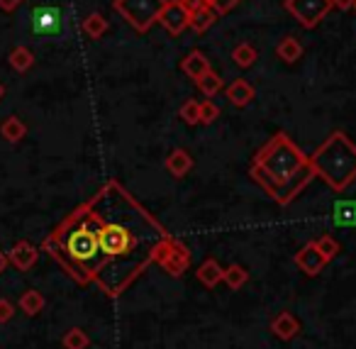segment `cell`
<instances>
[{"label":"cell","instance_id":"obj_1","mask_svg":"<svg viewBox=\"0 0 356 349\" xmlns=\"http://www.w3.org/2000/svg\"><path fill=\"white\" fill-rule=\"evenodd\" d=\"M98 230V247L103 264L95 276V284L118 298L149 264L168 235L154 215H149L118 181H108L88 201Z\"/></svg>","mask_w":356,"mask_h":349},{"label":"cell","instance_id":"obj_2","mask_svg":"<svg viewBox=\"0 0 356 349\" xmlns=\"http://www.w3.org/2000/svg\"><path fill=\"white\" fill-rule=\"evenodd\" d=\"M249 176L266 191L271 201L288 205L315 178V171L310 166V157H305L288 134L278 132L257 152Z\"/></svg>","mask_w":356,"mask_h":349},{"label":"cell","instance_id":"obj_3","mask_svg":"<svg viewBox=\"0 0 356 349\" xmlns=\"http://www.w3.org/2000/svg\"><path fill=\"white\" fill-rule=\"evenodd\" d=\"M42 249L49 251L56 261L66 269V274L79 284L95 281L103 264L98 247V230L95 217L88 203L76 208L54 232L44 240Z\"/></svg>","mask_w":356,"mask_h":349},{"label":"cell","instance_id":"obj_4","mask_svg":"<svg viewBox=\"0 0 356 349\" xmlns=\"http://www.w3.org/2000/svg\"><path fill=\"white\" fill-rule=\"evenodd\" d=\"M310 166L330 188L346 191L356 181V144L344 132L330 134L310 157Z\"/></svg>","mask_w":356,"mask_h":349},{"label":"cell","instance_id":"obj_5","mask_svg":"<svg viewBox=\"0 0 356 349\" xmlns=\"http://www.w3.org/2000/svg\"><path fill=\"white\" fill-rule=\"evenodd\" d=\"M166 3L168 0H115L113 8L137 32H147L154 22H159V15Z\"/></svg>","mask_w":356,"mask_h":349},{"label":"cell","instance_id":"obj_6","mask_svg":"<svg viewBox=\"0 0 356 349\" xmlns=\"http://www.w3.org/2000/svg\"><path fill=\"white\" fill-rule=\"evenodd\" d=\"M283 6L305 30H312V27L320 25V20H325L327 13L334 8L332 0H286Z\"/></svg>","mask_w":356,"mask_h":349},{"label":"cell","instance_id":"obj_7","mask_svg":"<svg viewBox=\"0 0 356 349\" xmlns=\"http://www.w3.org/2000/svg\"><path fill=\"white\" fill-rule=\"evenodd\" d=\"M168 276H184V271L191 266V251L188 247H184L181 242H176L173 237H168L166 245L159 249L156 254V261Z\"/></svg>","mask_w":356,"mask_h":349},{"label":"cell","instance_id":"obj_8","mask_svg":"<svg viewBox=\"0 0 356 349\" xmlns=\"http://www.w3.org/2000/svg\"><path fill=\"white\" fill-rule=\"evenodd\" d=\"M188 20H191L188 10L178 0H168L166 6H163L161 15H159V25H163V30L168 35H181L188 27Z\"/></svg>","mask_w":356,"mask_h":349},{"label":"cell","instance_id":"obj_9","mask_svg":"<svg viewBox=\"0 0 356 349\" xmlns=\"http://www.w3.org/2000/svg\"><path fill=\"white\" fill-rule=\"evenodd\" d=\"M32 30L42 37H54L61 30V13L56 8H37L32 13Z\"/></svg>","mask_w":356,"mask_h":349},{"label":"cell","instance_id":"obj_10","mask_svg":"<svg viewBox=\"0 0 356 349\" xmlns=\"http://www.w3.org/2000/svg\"><path fill=\"white\" fill-rule=\"evenodd\" d=\"M296 264L300 266V271L305 276H317L327 266V259L320 254L315 242H307V245L296 254Z\"/></svg>","mask_w":356,"mask_h":349},{"label":"cell","instance_id":"obj_11","mask_svg":"<svg viewBox=\"0 0 356 349\" xmlns=\"http://www.w3.org/2000/svg\"><path fill=\"white\" fill-rule=\"evenodd\" d=\"M37 256H40V249H37L35 245H30V242H17L15 247H13L10 251H8V261H10L15 269L20 271H30L32 266L37 264Z\"/></svg>","mask_w":356,"mask_h":349},{"label":"cell","instance_id":"obj_12","mask_svg":"<svg viewBox=\"0 0 356 349\" xmlns=\"http://www.w3.org/2000/svg\"><path fill=\"white\" fill-rule=\"evenodd\" d=\"M271 332L276 334L278 339L288 342V339H293L298 332H300V323H298L296 315H293V313L283 310V313H278L276 318L271 320Z\"/></svg>","mask_w":356,"mask_h":349},{"label":"cell","instance_id":"obj_13","mask_svg":"<svg viewBox=\"0 0 356 349\" xmlns=\"http://www.w3.org/2000/svg\"><path fill=\"white\" fill-rule=\"evenodd\" d=\"M163 166H166V171L171 173L173 178H184L186 173L193 169V157H191L186 149H173V152L166 157V164H163Z\"/></svg>","mask_w":356,"mask_h":349},{"label":"cell","instance_id":"obj_14","mask_svg":"<svg viewBox=\"0 0 356 349\" xmlns=\"http://www.w3.org/2000/svg\"><path fill=\"white\" fill-rule=\"evenodd\" d=\"M225 95H227L232 105H237V108H244V105H249L254 100V88L244 79H237V81H232V84L227 86Z\"/></svg>","mask_w":356,"mask_h":349},{"label":"cell","instance_id":"obj_15","mask_svg":"<svg viewBox=\"0 0 356 349\" xmlns=\"http://www.w3.org/2000/svg\"><path fill=\"white\" fill-rule=\"evenodd\" d=\"M222 274H225V269L215 259H205L203 264L198 266V271H195V276H198V281L205 288H215V286L222 281Z\"/></svg>","mask_w":356,"mask_h":349},{"label":"cell","instance_id":"obj_16","mask_svg":"<svg viewBox=\"0 0 356 349\" xmlns=\"http://www.w3.org/2000/svg\"><path fill=\"white\" fill-rule=\"evenodd\" d=\"M332 220L337 227H356V201H337Z\"/></svg>","mask_w":356,"mask_h":349},{"label":"cell","instance_id":"obj_17","mask_svg":"<svg viewBox=\"0 0 356 349\" xmlns=\"http://www.w3.org/2000/svg\"><path fill=\"white\" fill-rule=\"evenodd\" d=\"M181 69H184V74L188 76V79L195 81V79H200L205 71H210V61L205 59L203 52H191V54L181 61Z\"/></svg>","mask_w":356,"mask_h":349},{"label":"cell","instance_id":"obj_18","mask_svg":"<svg viewBox=\"0 0 356 349\" xmlns=\"http://www.w3.org/2000/svg\"><path fill=\"white\" fill-rule=\"evenodd\" d=\"M218 22V10L215 8H210V6H203L200 10H195V13H191V20H188V27H193L195 32H208L210 27Z\"/></svg>","mask_w":356,"mask_h":349},{"label":"cell","instance_id":"obj_19","mask_svg":"<svg viewBox=\"0 0 356 349\" xmlns=\"http://www.w3.org/2000/svg\"><path fill=\"white\" fill-rule=\"evenodd\" d=\"M276 54H278V59H283L286 64H296V61L302 56V45L293 35H288V37H283V40L278 42Z\"/></svg>","mask_w":356,"mask_h":349},{"label":"cell","instance_id":"obj_20","mask_svg":"<svg viewBox=\"0 0 356 349\" xmlns=\"http://www.w3.org/2000/svg\"><path fill=\"white\" fill-rule=\"evenodd\" d=\"M0 134H3V139H6V142L15 144L27 134V125L22 123L17 115H10V118H6V120H3V125H0Z\"/></svg>","mask_w":356,"mask_h":349},{"label":"cell","instance_id":"obj_21","mask_svg":"<svg viewBox=\"0 0 356 349\" xmlns=\"http://www.w3.org/2000/svg\"><path fill=\"white\" fill-rule=\"evenodd\" d=\"M42 308H44V295H42L40 290L30 288V290H25V293L20 295V310L25 315L35 318V315L42 313Z\"/></svg>","mask_w":356,"mask_h":349},{"label":"cell","instance_id":"obj_22","mask_svg":"<svg viewBox=\"0 0 356 349\" xmlns=\"http://www.w3.org/2000/svg\"><path fill=\"white\" fill-rule=\"evenodd\" d=\"M83 32H86V37H90V40H100V37L108 32V20H105L100 13H90V15L83 20Z\"/></svg>","mask_w":356,"mask_h":349},{"label":"cell","instance_id":"obj_23","mask_svg":"<svg viewBox=\"0 0 356 349\" xmlns=\"http://www.w3.org/2000/svg\"><path fill=\"white\" fill-rule=\"evenodd\" d=\"M195 86H198L200 93H203L205 98H213V95L218 93L220 88H222V79H220V76L215 74L213 69H210V71H205L200 79H195Z\"/></svg>","mask_w":356,"mask_h":349},{"label":"cell","instance_id":"obj_24","mask_svg":"<svg viewBox=\"0 0 356 349\" xmlns=\"http://www.w3.org/2000/svg\"><path fill=\"white\" fill-rule=\"evenodd\" d=\"M32 64H35V54H32V49H27V47H15V49L10 52V66L15 71H27L32 69Z\"/></svg>","mask_w":356,"mask_h":349},{"label":"cell","instance_id":"obj_25","mask_svg":"<svg viewBox=\"0 0 356 349\" xmlns=\"http://www.w3.org/2000/svg\"><path fill=\"white\" fill-rule=\"evenodd\" d=\"M247 279H249L247 269H244V266H239V264L227 266V269H225V274H222V281H225V284H227L232 290L242 288V286L247 284Z\"/></svg>","mask_w":356,"mask_h":349},{"label":"cell","instance_id":"obj_26","mask_svg":"<svg viewBox=\"0 0 356 349\" xmlns=\"http://www.w3.org/2000/svg\"><path fill=\"white\" fill-rule=\"evenodd\" d=\"M232 61L239 66V69H249V66H254V61H257V49H254L252 45H239V47H234Z\"/></svg>","mask_w":356,"mask_h":349},{"label":"cell","instance_id":"obj_27","mask_svg":"<svg viewBox=\"0 0 356 349\" xmlns=\"http://www.w3.org/2000/svg\"><path fill=\"white\" fill-rule=\"evenodd\" d=\"M61 344H64L66 349H88L90 339H88V334H86L81 327H71L69 332L64 334Z\"/></svg>","mask_w":356,"mask_h":349},{"label":"cell","instance_id":"obj_28","mask_svg":"<svg viewBox=\"0 0 356 349\" xmlns=\"http://www.w3.org/2000/svg\"><path fill=\"white\" fill-rule=\"evenodd\" d=\"M315 245H317V249H320V254L325 256L327 261H332L337 254H339V242L334 240V237H330V235H325V237H320V240H315Z\"/></svg>","mask_w":356,"mask_h":349},{"label":"cell","instance_id":"obj_29","mask_svg":"<svg viewBox=\"0 0 356 349\" xmlns=\"http://www.w3.org/2000/svg\"><path fill=\"white\" fill-rule=\"evenodd\" d=\"M181 120H184L186 125H198L200 123V103L198 100H186L184 105H181Z\"/></svg>","mask_w":356,"mask_h":349},{"label":"cell","instance_id":"obj_30","mask_svg":"<svg viewBox=\"0 0 356 349\" xmlns=\"http://www.w3.org/2000/svg\"><path fill=\"white\" fill-rule=\"evenodd\" d=\"M220 118V108L213 103V100H203L200 103V123L203 125H213L215 120Z\"/></svg>","mask_w":356,"mask_h":349},{"label":"cell","instance_id":"obj_31","mask_svg":"<svg viewBox=\"0 0 356 349\" xmlns=\"http://www.w3.org/2000/svg\"><path fill=\"white\" fill-rule=\"evenodd\" d=\"M205 3H208L210 8H215V10H218V15H225V13L234 10L242 0H205Z\"/></svg>","mask_w":356,"mask_h":349},{"label":"cell","instance_id":"obj_32","mask_svg":"<svg viewBox=\"0 0 356 349\" xmlns=\"http://www.w3.org/2000/svg\"><path fill=\"white\" fill-rule=\"evenodd\" d=\"M13 315H15V305H13L10 300L0 298V323H8V320H13Z\"/></svg>","mask_w":356,"mask_h":349},{"label":"cell","instance_id":"obj_33","mask_svg":"<svg viewBox=\"0 0 356 349\" xmlns=\"http://www.w3.org/2000/svg\"><path fill=\"white\" fill-rule=\"evenodd\" d=\"M178 3H181L186 10H188V15H191V13H195V10H200L203 6H208L205 0H178Z\"/></svg>","mask_w":356,"mask_h":349},{"label":"cell","instance_id":"obj_34","mask_svg":"<svg viewBox=\"0 0 356 349\" xmlns=\"http://www.w3.org/2000/svg\"><path fill=\"white\" fill-rule=\"evenodd\" d=\"M22 3H25V0H0V10L13 13V10H17V8H20Z\"/></svg>","mask_w":356,"mask_h":349},{"label":"cell","instance_id":"obj_35","mask_svg":"<svg viewBox=\"0 0 356 349\" xmlns=\"http://www.w3.org/2000/svg\"><path fill=\"white\" fill-rule=\"evenodd\" d=\"M354 3H356V0H332V6L339 8V10H351V8H354Z\"/></svg>","mask_w":356,"mask_h":349},{"label":"cell","instance_id":"obj_36","mask_svg":"<svg viewBox=\"0 0 356 349\" xmlns=\"http://www.w3.org/2000/svg\"><path fill=\"white\" fill-rule=\"evenodd\" d=\"M6 266H8V254L6 251H0V274L6 271Z\"/></svg>","mask_w":356,"mask_h":349},{"label":"cell","instance_id":"obj_37","mask_svg":"<svg viewBox=\"0 0 356 349\" xmlns=\"http://www.w3.org/2000/svg\"><path fill=\"white\" fill-rule=\"evenodd\" d=\"M3 95H6V86L0 84V100H3Z\"/></svg>","mask_w":356,"mask_h":349},{"label":"cell","instance_id":"obj_38","mask_svg":"<svg viewBox=\"0 0 356 349\" xmlns=\"http://www.w3.org/2000/svg\"><path fill=\"white\" fill-rule=\"evenodd\" d=\"M354 8H356V3H354Z\"/></svg>","mask_w":356,"mask_h":349}]
</instances>
